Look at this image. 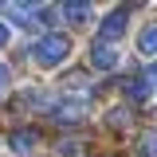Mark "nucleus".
Wrapping results in <instances>:
<instances>
[{"instance_id":"nucleus-9","label":"nucleus","mask_w":157,"mask_h":157,"mask_svg":"<svg viewBox=\"0 0 157 157\" xmlns=\"http://www.w3.org/2000/svg\"><path fill=\"white\" fill-rule=\"evenodd\" d=\"M141 78L149 82V90H153V94H157V59H153V63H149V67H145V71H141Z\"/></svg>"},{"instance_id":"nucleus-7","label":"nucleus","mask_w":157,"mask_h":157,"mask_svg":"<svg viewBox=\"0 0 157 157\" xmlns=\"http://www.w3.org/2000/svg\"><path fill=\"white\" fill-rule=\"evenodd\" d=\"M126 98H130V102H149V98H153V90H149V82H145V78L137 75V78H130V82H126Z\"/></svg>"},{"instance_id":"nucleus-5","label":"nucleus","mask_w":157,"mask_h":157,"mask_svg":"<svg viewBox=\"0 0 157 157\" xmlns=\"http://www.w3.org/2000/svg\"><path fill=\"white\" fill-rule=\"evenodd\" d=\"M137 51L153 63L157 59V20H145L141 24V32H137Z\"/></svg>"},{"instance_id":"nucleus-1","label":"nucleus","mask_w":157,"mask_h":157,"mask_svg":"<svg viewBox=\"0 0 157 157\" xmlns=\"http://www.w3.org/2000/svg\"><path fill=\"white\" fill-rule=\"evenodd\" d=\"M71 36L67 32H43V36L28 47V55H32V63L36 67H43V71H51V67H59V63H67V55H71Z\"/></svg>"},{"instance_id":"nucleus-10","label":"nucleus","mask_w":157,"mask_h":157,"mask_svg":"<svg viewBox=\"0 0 157 157\" xmlns=\"http://www.w3.org/2000/svg\"><path fill=\"white\" fill-rule=\"evenodd\" d=\"M8 39H12V28H8V24H4V20H0V51H4V47H8Z\"/></svg>"},{"instance_id":"nucleus-8","label":"nucleus","mask_w":157,"mask_h":157,"mask_svg":"<svg viewBox=\"0 0 157 157\" xmlns=\"http://www.w3.org/2000/svg\"><path fill=\"white\" fill-rule=\"evenodd\" d=\"M141 153H145V157H157V130H149V134L141 137Z\"/></svg>"},{"instance_id":"nucleus-4","label":"nucleus","mask_w":157,"mask_h":157,"mask_svg":"<svg viewBox=\"0 0 157 157\" xmlns=\"http://www.w3.org/2000/svg\"><path fill=\"white\" fill-rule=\"evenodd\" d=\"M59 16L67 20V24H75V28H82V24H94V4L71 0V4H63V8H59Z\"/></svg>"},{"instance_id":"nucleus-2","label":"nucleus","mask_w":157,"mask_h":157,"mask_svg":"<svg viewBox=\"0 0 157 157\" xmlns=\"http://www.w3.org/2000/svg\"><path fill=\"white\" fill-rule=\"evenodd\" d=\"M126 28H130V8H114V12H106V16L98 20L94 43H110V47H118L122 36H126Z\"/></svg>"},{"instance_id":"nucleus-11","label":"nucleus","mask_w":157,"mask_h":157,"mask_svg":"<svg viewBox=\"0 0 157 157\" xmlns=\"http://www.w3.org/2000/svg\"><path fill=\"white\" fill-rule=\"evenodd\" d=\"M4 90H8V67L0 63V94H4Z\"/></svg>"},{"instance_id":"nucleus-6","label":"nucleus","mask_w":157,"mask_h":157,"mask_svg":"<svg viewBox=\"0 0 157 157\" xmlns=\"http://www.w3.org/2000/svg\"><path fill=\"white\" fill-rule=\"evenodd\" d=\"M8 145H12V153L28 157V153H32V149L39 145V134H36V130H16V134L8 137Z\"/></svg>"},{"instance_id":"nucleus-3","label":"nucleus","mask_w":157,"mask_h":157,"mask_svg":"<svg viewBox=\"0 0 157 157\" xmlns=\"http://www.w3.org/2000/svg\"><path fill=\"white\" fill-rule=\"evenodd\" d=\"M90 67H94V71H114V67H122V47L90 43Z\"/></svg>"}]
</instances>
